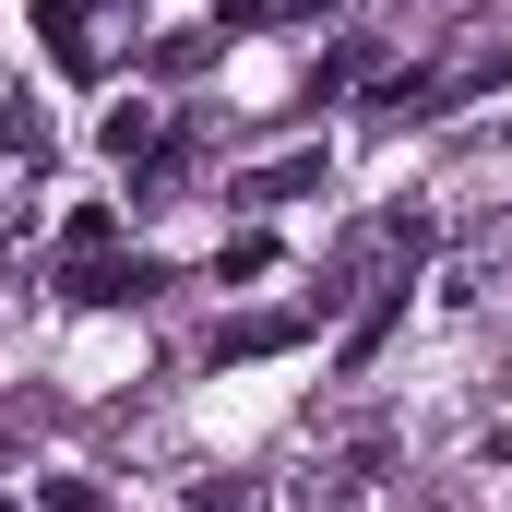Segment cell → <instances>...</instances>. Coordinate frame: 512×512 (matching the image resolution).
<instances>
[{"mask_svg": "<svg viewBox=\"0 0 512 512\" xmlns=\"http://www.w3.org/2000/svg\"><path fill=\"white\" fill-rule=\"evenodd\" d=\"M96 143H108V167H155V155H167V131H155V108H143V96H131V108H108V131H96Z\"/></svg>", "mask_w": 512, "mask_h": 512, "instance_id": "cell-3", "label": "cell"}, {"mask_svg": "<svg viewBox=\"0 0 512 512\" xmlns=\"http://www.w3.org/2000/svg\"><path fill=\"white\" fill-rule=\"evenodd\" d=\"M60 298H72V310H131V298H155V262H72V274H60Z\"/></svg>", "mask_w": 512, "mask_h": 512, "instance_id": "cell-2", "label": "cell"}, {"mask_svg": "<svg viewBox=\"0 0 512 512\" xmlns=\"http://www.w3.org/2000/svg\"><path fill=\"white\" fill-rule=\"evenodd\" d=\"M191 512H262V489H251V477H227V489H203Z\"/></svg>", "mask_w": 512, "mask_h": 512, "instance_id": "cell-9", "label": "cell"}, {"mask_svg": "<svg viewBox=\"0 0 512 512\" xmlns=\"http://www.w3.org/2000/svg\"><path fill=\"white\" fill-rule=\"evenodd\" d=\"M501 465H512V441H501Z\"/></svg>", "mask_w": 512, "mask_h": 512, "instance_id": "cell-10", "label": "cell"}, {"mask_svg": "<svg viewBox=\"0 0 512 512\" xmlns=\"http://www.w3.org/2000/svg\"><path fill=\"white\" fill-rule=\"evenodd\" d=\"M108 239H120V215H108V203H84V215L60 227V251H72V262H96V251H108Z\"/></svg>", "mask_w": 512, "mask_h": 512, "instance_id": "cell-7", "label": "cell"}, {"mask_svg": "<svg viewBox=\"0 0 512 512\" xmlns=\"http://www.w3.org/2000/svg\"><path fill=\"white\" fill-rule=\"evenodd\" d=\"M310 334V310H239V322H215V370H251V358H286Z\"/></svg>", "mask_w": 512, "mask_h": 512, "instance_id": "cell-1", "label": "cell"}, {"mask_svg": "<svg viewBox=\"0 0 512 512\" xmlns=\"http://www.w3.org/2000/svg\"><path fill=\"white\" fill-rule=\"evenodd\" d=\"M24 155L48 167V120H36V108H0V167H24Z\"/></svg>", "mask_w": 512, "mask_h": 512, "instance_id": "cell-6", "label": "cell"}, {"mask_svg": "<svg viewBox=\"0 0 512 512\" xmlns=\"http://www.w3.org/2000/svg\"><path fill=\"white\" fill-rule=\"evenodd\" d=\"M36 512H108V501H96L84 477H48V489H36Z\"/></svg>", "mask_w": 512, "mask_h": 512, "instance_id": "cell-8", "label": "cell"}, {"mask_svg": "<svg viewBox=\"0 0 512 512\" xmlns=\"http://www.w3.org/2000/svg\"><path fill=\"white\" fill-rule=\"evenodd\" d=\"M0 512H24V501H0Z\"/></svg>", "mask_w": 512, "mask_h": 512, "instance_id": "cell-11", "label": "cell"}, {"mask_svg": "<svg viewBox=\"0 0 512 512\" xmlns=\"http://www.w3.org/2000/svg\"><path fill=\"white\" fill-rule=\"evenodd\" d=\"M36 36L60 72H96V36H84V0H36Z\"/></svg>", "mask_w": 512, "mask_h": 512, "instance_id": "cell-4", "label": "cell"}, {"mask_svg": "<svg viewBox=\"0 0 512 512\" xmlns=\"http://www.w3.org/2000/svg\"><path fill=\"white\" fill-rule=\"evenodd\" d=\"M298 191H322V155H286V167L239 179V203H298Z\"/></svg>", "mask_w": 512, "mask_h": 512, "instance_id": "cell-5", "label": "cell"}]
</instances>
